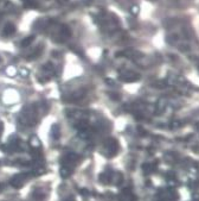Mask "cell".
I'll return each instance as SVG.
<instances>
[{
    "mask_svg": "<svg viewBox=\"0 0 199 201\" xmlns=\"http://www.w3.org/2000/svg\"><path fill=\"white\" fill-rule=\"evenodd\" d=\"M138 12H139L138 6H134V7L132 8V13H133V15H138Z\"/></svg>",
    "mask_w": 199,
    "mask_h": 201,
    "instance_id": "cell-19",
    "label": "cell"
},
{
    "mask_svg": "<svg viewBox=\"0 0 199 201\" xmlns=\"http://www.w3.org/2000/svg\"><path fill=\"white\" fill-rule=\"evenodd\" d=\"M26 177H27V174H18V175H16L14 177L11 179L10 183H11L12 187H14V188H17V189H19V188H21L24 186L25 179H26Z\"/></svg>",
    "mask_w": 199,
    "mask_h": 201,
    "instance_id": "cell-2",
    "label": "cell"
},
{
    "mask_svg": "<svg viewBox=\"0 0 199 201\" xmlns=\"http://www.w3.org/2000/svg\"><path fill=\"white\" fill-rule=\"evenodd\" d=\"M33 173H34V175H43L45 173V169L43 167H37V168H34Z\"/></svg>",
    "mask_w": 199,
    "mask_h": 201,
    "instance_id": "cell-17",
    "label": "cell"
},
{
    "mask_svg": "<svg viewBox=\"0 0 199 201\" xmlns=\"http://www.w3.org/2000/svg\"><path fill=\"white\" fill-rule=\"evenodd\" d=\"M59 174H60V176L63 179H67V177H69L70 175L72 174V169H71L70 166H62L60 170H59Z\"/></svg>",
    "mask_w": 199,
    "mask_h": 201,
    "instance_id": "cell-6",
    "label": "cell"
},
{
    "mask_svg": "<svg viewBox=\"0 0 199 201\" xmlns=\"http://www.w3.org/2000/svg\"><path fill=\"white\" fill-rule=\"evenodd\" d=\"M3 32H4L5 36H11V35H13L16 32V26L13 24H6Z\"/></svg>",
    "mask_w": 199,
    "mask_h": 201,
    "instance_id": "cell-8",
    "label": "cell"
},
{
    "mask_svg": "<svg viewBox=\"0 0 199 201\" xmlns=\"http://www.w3.org/2000/svg\"><path fill=\"white\" fill-rule=\"evenodd\" d=\"M19 74H20L21 78H27L29 75H30V71H29V69H26V68H20Z\"/></svg>",
    "mask_w": 199,
    "mask_h": 201,
    "instance_id": "cell-16",
    "label": "cell"
},
{
    "mask_svg": "<svg viewBox=\"0 0 199 201\" xmlns=\"http://www.w3.org/2000/svg\"><path fill=\"white\" fill-rule=\"evenodd\" d=\"M60 32H62V35L65 36V37H70V36H71V30H70L68 26H62Z\"/></svg>",
    "mask_w": 199,
    "mask_h": 201,
    "instance_id": "cell-14",
    "label": "cell"
},
{
    "mask_svg": "<svg viewBox=\"0 0 199 201\" xmlns=\"http://www.w3.org/2000/svg\"><path fill=\"white\" fill-rule=\"evenodd\" d=\"M81 194L85 196V195H88L89 193H88V191H86V189H82V191H81Z\"/></svg>",
    "mask_w": 199,
    "mask_h": 201,
    "instance_id": "cell-21",
    "label": "cell"
},
{
    "mask_svg": "<svg viewBox=\"0 0 199 201\" xmlns=\"http://www.w3.org/2000/svg\"><path fill=\"white\" fill-rule=\"evenodd\" d=\"M119 199H120V201H135V198L129 189H123L122 193L120 194Z\"/></svg>",
    "mask_w": 199,
    "mask_h": 201,
    "instance_id": "cell-5",
    "label": "cell"
},
{
    "mask_svg": "<svg viewBox=\"0 0 199 201\" xmlns=\"http://www.w3.org/2000/svg\"><path fill=\"white\" fill-rule=\"evenodd\" d=\"M140 79V75L133 71H124L121 74V80L124 82H134Z\"/></svg>",
    "mask_w": 199,
    "mask_h": 201,
    "instance_id": "cell-3",
    "label": "cell"
},
{
    "mask_svg": "<svg viewBox=\"0 0 199 201\" xmlns=\"http://www.w3.org/2000/svg\"><path fill=\"white\" fill-rule=\"evenodd\" d=\"M29 144H30V146L32 149H39L40 148V141H39V138L37 137V136H32L30 138Z\"/></svg>",
    "mask_w": 199,
    "mask_h": 201,
    "instance_id": "cell-7",
    "label": "cell"
},
{
    "mask_svg": "<svg viewBox=\"0 0 199 201\" xmlns=\"http://www.w3.org/2000/svg\"><path fill=\"white\" fill-rule=\"evenodd\" d=\"M78 137L82 138V139H86V138L89 137V133H88V131H86V130H84V131H78Z\"/></svg>",
    "mask_w": 199,
    "mask_h": 201,
    "instance_id": "cell-18",
    "label": "cell"
},
{
    "mask_svg": "<svg viewBox=\"0 0 199 201\" xmlns=\"http://www.w3.org/2000/svg\"><path fill=\"white\" fill-rule=\"evenodd\" d=\"M100 181H101L102 183H108L111 179H113V174L111 173H102L101 175H100Z\"/></svg>",
    "mask_w": 199,
    "mask_h": 201,
    "instance_id": "cell-9",
    "label": "cell"
},
{
    "mask_svg": "<svg viewBox=\"0 0 199 201\" xmlns=\"http://www.w3.org/2000/svg\"><path fill=\"white\" fill-rule=\"evenodd\" d=\"M109 95H110L111 98H113V99H119V98H120V95H117V94H114V93H110Z\"/></svg>",
    "mask_w": 199,
    "mask_h": 201,
    "instance_id": "cell-20",
    "label": "cell"
},
{
    "mask_svg": "<svg viewBox=\"0 0 199 201\" xmlns=\"http://www.w3.org/2000/svg\"><path fill=\"white\" fill-rule=\"evenodd\" d=\"M6 74L8 75V76H14V75L17 74V70H16L14 67H8L6 69Z\"/></svg>",
    "mask_w": 199,
    "mask_h": 201,
    "instance_id": "cell-15",
    "label": "cell"
},
{
    "mask_svg": "<svg viewBox=\"0 0 199 201\" xmlns=\"http://www.w3.org/2000/svg\"><path fill=\"white\" fill-rule=\"evenodd\" d=\"M78 155L75 154V152H69L67 154V156L63 158V166H69L70 163H75L78 161Z\"/></svg>",
    "mask_w": 199,
    "mask_h": 201,
    "instance_id": "cell-4",
    "label": "cell"
},
{
    "mask_svg": "<svg viewBox=\"0 0 199 201\" xmlns=\"http://www.w3.org/2000/svg\"><path fill=\"white\" fill-rule=\"evenodd\" d=\"M34 38H36V37H34L33 35H32V36L26 37V38H24V40L20 42V46H29L30 44H32V43H33Z\"/></svg>",
    "mask_w": 199,
    "mask_h": 201,
    "instance_id": "cell-12",
    "label": "cell"
},
{
    "mask_svg": "<svg viewBox=\"0 0 199 201\" xmlns=\"http://www.w3.org/2000/svg\"><path fill=\"white\" fill-rule=\"evenodd\" d=\"M64 201H75V199H73V198H68V199H65Z\"/></svg>",
    "mask_w": 199,
    "mask_h": 201,
    "instance_id": "cell-22",
    "label": "cell"
},
{
    "mask_svg": "<svg viewBox=\"0 0 199 201\" xmlns=\"http://www.w3.org/2000/svg\"><path fill=\"white\" fill-rule=\"evenodd\" d=\"M43 49H44V46L43 45H40V46H38L36 50H34V53H32V55H30L27 58L29 60H34V58H37L38 56H40V54L43 53Z\"/></svg>",
    "mask_w": 199,
    "mask_h": 201,
    "instance_id": "cell-13",
    "label": "cell"
},
{
    "mask_svg": "<svg viewBox=\"0 0 199 201\" xmlns=\"http://www.w3.org/2000/svg\"><path fill=\"white\" fill-rule=\"evenodd\" d=\"M75 128H76L78 131H84V130L88 129V121L86 120H80V121L76 123Z\"/></svg>",
    "mask_w": 199,
    "mask_h": 201,
    "instance_id": "cell-11",
    "label": "cell"
},
{
    "mask_svg": "<svg viewBox=\"0 0 199 201\" xmlns=\"http://www.w3.org/2000/svg\"><path fill=\"white\" fill-rule=\"evenodd\" d=\"M117 149H119V144L115 139L110 138V139H107L104 142V151L109 155V156H114L117 152Z\"/></svg>",
    "mask_w": 199,
    "mask_h": 201,
    "instance_id": "cell-1",
    "label": "cell"
},
{
    "mask_svg": "<svg viewBox=\"0 0 199 201\" xmlns=\"http://www.w3.org/2000/svg\"><path fill=\"white\" fill-rule=\"evenodd\" d=\"M59 134H60L59 126H58L57 124H54V125H52V128H51V136H52V138L57 141L58 138H59Z\"/></svg>",
    "mask_w": 199,
    "mask_h": 201,
    "instance_id": "cell-10",
    "label": "cell"
}]
</instances>
